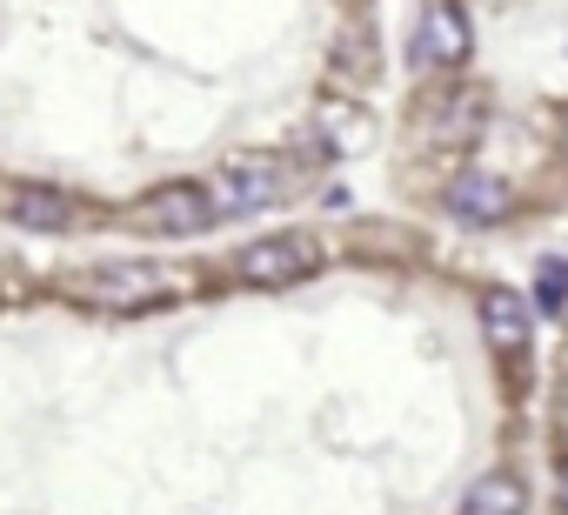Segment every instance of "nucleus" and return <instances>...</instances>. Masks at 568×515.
Here are the masks:
<instances>
[{"label": "nucleus", "instance_id": "obj_1", "mask_svg": "<svg viewBox=\"0 0 568 515\" xmlns=\"http://www.w3.org/2000/svg\"><path fill=\"white\" fill-rule=\"evenodd\" d=\"M214 221H221V201H214L207 181H174V188H161V194H148L134 208V228L161 234V241H187V234H201Z\"/></svg>", "mask_w": 568, "mask_h": 515}, {"label": "nucleus", "instance_id": "obj_2", "mask_svg": "<svg viewBox=\"0 0 568 515\" xmlns=\"http://www.w3.org/2000/svg\"><path fill=\"white\" fill-rule=\"evenodd\" d=\"M207 188H214V201H221V221H227V214H261V208H274V201H288V168L247 154V161H227Z\"/></svg>", "mask_w": 568, "mask_h": 515}, {"label": "nucleus", "instance_id": "obj_3", "mask_svg": "<svg viewBox=\"0 0 568 515\" xmlns=\"http://www.w3.org/2000/svg\"><path fill=\"white\" fill-rule=\"evenodd\" d=\"M74 289H81L88 302H101V309H141V302H161V295L174 289V275L154 269V262H101V269H88Z\"/></svg>", "mask_w": 568, "mask_h": 515}, {"label": "nucleus", "instance_id": "obj_4", "mask_svg": "<svg viewBox=\"0 0 568 515\" xmlns=\"http://www.w3.org/2000/svg\"><path fill=\"white\" fill-rule=\"evenodd\" d=\"M308 269H315V241H302V234H267V241L241 248V282H254V289H288Z\"/></svg>", "mask_w": 568, "mask_h": 515}, {"label": "nucleus", "instance_id": "obj_5", "mask_svg": "<svg viewBox=\"0 0 568 515\" xmlns=\"http://www.w3.org/2000/svg\"><path fill=\"white\" fill-rule=\"evenodd\" d=\"M468 48H475L468 14L455 8V0H435L428 21H422V34H415V54H422L428 68H462V61H468Z\"/></svg>", "mask_w": 568, "mask_h": 515}, {"label": "nucleus", "instance_id": "obj_6", "mask_svg": "<svg viewBox=\"0 0 568 515\" xmlns=\"http://www.w3.org/2000/svg\"><path fill=\"white\" fill-rule=\"evenodd\" d=\"M448 214H455V221L488 228V221H501V214H508V188H501L495 174H462V181L448 188Z\"/></svg>", "mask_w": 568, "mask_h": 515}, {"label": "nucleus", "instance_id": "obj_7", "mask_svg": "<svg viewBox=\"0 0 568 515\" xmlns=\"http://www.w3.org/2000/svg\"><path fill=\"white\" fill-rule=\"evenodd\" d=\"M481 329H488V342H495L501 355H521V349H528V302L508 295V289H488V295H481Z\"/></svg>", "mask_w": 568, "mask_h": 515}, {"label": "nucleus", "instance_id": "obj_8", "mask_svg": "<svg viewBox=\"0 0 568 515\" xmlns=\"http://www.w3.org/2000/svg\"><path fill=\"white\" fill-rule=\"evenodd\" d=\"M14 221L34 228V234H68V228L81 221V208H74L61 188H21V194H14Z\"/></svg>", "mask_w": 568, "mask_h": 515}, {"label": "nucleus", "instance_id": "obj_9", "mask_svg": "<svg viewBox=\"0 0 568 515\" xmlns=\"http://www.w3.org/2000/svg\"><path fill=\"white\" fill-rule=\"evenodd\" d=\"M462 515H528V488L521 475H481L462 502Z\"/></svg>", "mask_w": 568, "mask_h": 515}, {"label": "nucleus", "instance_id": "obj_10", "mask_svg": "<svg viewBox=\"0 0 568 515\" xmlns=\"http://www.w3.org/2000/svg\"><path fill=\"white\" fill-rule=\"evenodd\" d=\"M535 309H541V315H568V262H541V275H535Z\"/></svg>", "mask_w": 568, "mask_h": 515}, {"label": "nucleus", "instance_id": "obj_11", "mask_svg": "<svg viewBox=\"0 0 568 515\" xmlns=\"http://www.w3.org/2000/svg\"><path fill=\"white\" fill-rule=\"evenodd\" d=\"M555 502H561V508H568V468H561V482H555Z\"/></svg>", "mask_w": 568, "mask_h": 515}]
</instances>
